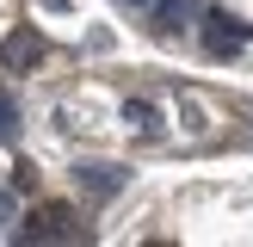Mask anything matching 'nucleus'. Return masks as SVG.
<instances>
[{
  "instance_id": "f257e3e1",
  "label": "nucleus",
  "mask_w": 253,
  "mask_h": 247,
  "mask_svg": "<svg viewBox=\"0 0 253 247\" xmlns=\"http://www.w3.org/2000/svg\"><path fill=\"white\" fill-rule=\"evenodd\" d=\"M31 241H81V222H74L68 204H43L31 216Z\"/></svg>"
},
{
  "instance_id": "f03ea898",
  "label": "nucleus",
  "mask_w": 253,
  "mask_h": 247,
  "mask_svg": "<svg viewBox=\"0 0 253 247\" xmlns=\"http://www.w3.org/2000/svg\"><path fill=\"white\" fill-rule=\"evenodd\" d=\"M74 185H81L86 198H118L124 192V167H111V161H81V167H74Z\"/></svg>"
},
{
  "instance_id": "7ed1b4c3",
  "label": "nucleus",
  "mask_w": 253,
  "mask_h": 247,
  "mask_svg": "<svg viewBox=\"0 0 253 247\" xmlns=\"http://www.w3.org/2000/svg\"><path fill=\"white\" fill-rule=\"evenodd\" d=\"M0 62H6L12 74H25V68H37V62H43V37H37L31 25H19V31H12L6 43H0Z\"/></svg>"
},
{
  "instance_id": "20e7f679",
  "label": "nucleus",
  "mask_w": 253,
  "mask_h": 247,
  "mask_svg": "<svg viewBox=\"0 0 253 247\" xmlns=\"http://www.w3.org/2000/svg\"><path fill=\"white\" fill-rule=\"evenodd\" d=\"M210 31H204V49H210V56H222V49H241L247 43V37H253V25L247 19H229V12H210Z\"/></svg>"
},
{
  "instance_id": "39448f33",
  "label": "nucleus",
  "mask_w": 253,
  "mask_h": 247,
  "mask_svg": "<svg viewBox=\"0 0 253 247\" xmlns=\"http://www.w3.org/2000/svg\"><path fill=\"white\" fill-rule=\"evenodd\" d=\"M124 124H130V130H142V136H155V130H161V111L148 105V99H130V105H124Z\"/></svg>"
},
{
  "instance_id": "423d86ee",
  "label": "nucleus",
  "mask_w": 253,
  "mask_h": 247,
  "mask_svg": "<svg viewBox=\"0 0 253 247\" xmlns=\"http://www.w3.org/2000/svg\"><path fill=\"white\" fill-rule=\"evenodd\" d=\"M12 136H19V99L0 93V142H12Z\"/></svg>"
},
{
  "instance_id": "0eeeda50",
  "label": "nucleus",
  "mask_w": 253,
  "mask_h": 247,
  "mask_svg": "<svg viewBox=\"0 0 253 247\" xmlns=\"http://www.w3.org/2000/svg\"><path fill=\"white\" fill-rule=\"evenodd\" d=\"M12 192H37V167H31V161L12 167Z\"/></svg>"
},
{
  "instance_id": "6e6552de",
  "label": "nucleus",
  "mask_w": 253,
  "mask_h": 247,
  "mask_svg": "<svg viewBox=\"0 0 253 247\" xmlns=\"http://www.w3.org/2000/svg\"><path fill=\"white\" fill-rule=\"evenodd\" d=\"M0 222H12V192L0 185Z\"/></svg>"
},
{
  "instance_id": "1a4fd4ad",
  "label": "nucleus",
  "mask_w": 253,
  "mask_h": 247,
  "mask_svg": "<svg viewBox=\"0 0 253 247\" xmlns=\"http://www.w3.org/2000/svg\"><path fill=\"white\" fill-rule=\"evenodd\" d=\"M43 6H49V12H68V0H43Z\"/></svg>"
},
{
  "instance_id": "9d476101",
  "label": "nucleus",
  "mask_w": 253,
  "mask_h": 247,
  "mask_svg": "<svg viewBox=\"0 0 253 247\" xmlns=\"http://www.w3.org/2000/svg\"><path fill=\"white\" fill-rule=\"evenodd\" d=\"M130 6H155V0H130Z\"/></svg>"
}]
</instances>
